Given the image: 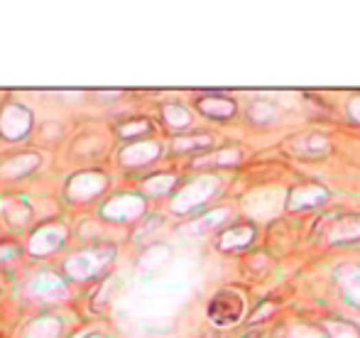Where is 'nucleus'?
I'll use <instances>...</instances> for the list:
<instances>
[{"instance_id": "1", "label": "nucleus", "mask_w": 360, "mask_h": 338, "mask_svg": "<svg viewBox=\"0 0 360 338\" xmlns=\"http://www.w3.org/2000/svg\"><path fill=\"white\" fill-rule=\"evenodd\" d=\"M208 316H211V322L221 324V326H231L243 316V299L236 292L216 294L214 302L208 304Z\"/></svg>"}]
</instances>
